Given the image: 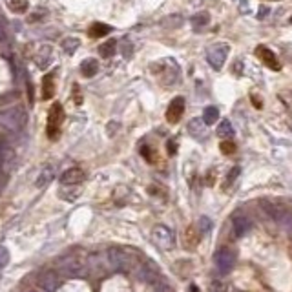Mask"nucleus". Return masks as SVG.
<instances>
[{"instance_id":"nucleus-23","label":"nucleus","mask_w":292,"mask_h":292,"mask_svg":"<svg viewBox=\"0 0 292 292\" xmlns=\"http://www.w3.org/2000/svg\"><path fill=\"white\" fill-rule=\"evenodd\" d=\"M79 48H81V41H79L77 36H68V39L62 41V50L68 55H73Z\"/></svg>"},{"instance_id":"nucleus-6","label":"nucleus","mask_w":292,"mask_h":292,"mask_svg":"<svg viewBox=\"0 0 292 292\" xmlns=\"http://www.w3.org/2000/svg\"><path fill=\"white\" fill-rule=\"evenodd\" d=\"M230 53V46L221 42V44H214L206 51V60H208L212 69H221L227 62V57Z\"/></svg>"},{"instance_id":"nucleus-33","label":"nucleus","mask_w":292,"mask_h":292,"mask_svg":"<svg viewBox=\"0 0 292 292\" xmlns=\"http://www.w3.org/2000/svg\"><path fill=\"white\" fill-rule=\"evenodd\" d=\"M152 292H173V288L170 287V285H166V283H154V288H152Z\"/></svg>"},{"instance_id":"nucleus-4","label":"nucleus","mask_w":292,"mask_h":292,"mask_svg":"<svg viewBox=\"0 0 292 292\" xmlns=\"http://www.w3.org/2000/svg\"><path fill=\"white\" fill-rule=\"evenodd\" d=\"M152 239L163 250H172L175 246V234L166 225H155L154 230H152Z\"/></svg>"},{"instance_id":"nucleus-37","label":"nucleus","mask_w":292,"mask_h":292,"mask_svg":"<svg viewBox=\"0 0 292 292\" xmlns=\"http://www.w3.org/2000/svg\"><path fill=\"white\" fill-rule=\"evenodd\" d=\"M175 152H177V144H175L173 141H168V154L173 155Z\"/></svg>"},{"instance_id":"nucleus-35","label":"nucleus","mask_w":292,"mask_h":292,"mask_svg":"<svg viewBox=\"0 0 292 292\" xmlns=\"http://www.w3.org/2000/svg\"><path fill=\"white\" fill-rule=\"evenodd\" d=\"M210 292H225V287L221 281H214L212 283V288H210Z\"/></svg>"},{"instance_id":"nucleus-15","label":"nucleus","mask_w":292,"mask_h":292,"mask_svg":"<svg viewBox=\"0 0 292 292\" xmlns=\"http://www.w3.org/2000/svg\"><path fill=\"white\" fill-rule=\"evenodd\" d=\"M57 283H59L57 274L51 272V270H44V272L39 276V287L46 292H53L55 288H57Z\"/></svg>"},{"instance_id":"nucleus-14","label":"nucleus","mask_w":292,"mask_h":292,"mask_svg":"<svg viewBox=\"0 0 292 292\" xmlns=\"http://www.w3.org/2000/svg\"><path fill=\"white\" fill-rule=\"evenodd\" d=\"M53 59H55L53 48H51V46H41L35 55V64L41 69H46L51 62H53Z\"/></svg>"},{"instance_id":"nucleus-7","label":"nucleus","mask_w":292,"mask_h":292,"mask_svg":"<svg viewBox=\"0 0 292 292\" xmlns=\"http://www.w3.org/2000/svg\"><path fill=\"white\" fill-rule=\"evenodd\" d=\"M62 121H64L62 104L55 102V104L51 106L50 114H48V137H50V139H57V137H59Z\"/></svg>"},{"instance_id":"nucleus-12","label":"nucleus","mask_w":292,"mask_h":292,"mask_svg":"<svg viewBox=\"0 0 292 292\" xmlns=\"http://www.w3.org/2000/svg\"><path fill=\"white\" fill-rule=\"evenodd\" d=\"M182 114H185V99L182 97H175V99H172V102L168 104V110H166V121L170 124L179 123Z\"/></svg>"},{"instance_id":"nucleus-16","label":"nucleus","mask_w":292,"mask_h":292,"mask_svg":"<svg viewBox=\"0 0 292 292\" xmlns=\"http://www.w3.org/2000/svg\"><path fill=\"white\" fill-rule=\"evenodd\" d=\"M199 239H201V234L196 227H188L185 230V236H182V241H185V248L188 250H194L197 245H199Z\"/></svg>"},{"instance_id":"nucleus-32","label":"nucleus","mask_w":292,"mask_h":292,"mask_svg":"<svg viewBox=\"0 0 292 292\" xmlns=\"http://www.w3.org/2000/svg\"><path fill=\"white\" fill-rule=\"evenodd\" d=\"M8 263H9V252L6 250L4 246H0V270L4 269Z\"/></svg>"},{"instance_id":"nucleus-1","label":"nucleus","mask_w":292,"mask_h":292,"mask_svg":"<svg viewBox=\"0 0 292 292\" xmlns=\"http://www.w3.org/2000/svg\"><path fill=\"white\" fill-rule=\"evenodd\" d=\"M106 254H108V261L112 265V269L121 270V272H137V269L146 260L141 252L132 248V246H110Z\"/></svg>"},{"instance_id":"nucleus-17","label":"nucleus","mask_w":292,"mask_h":292,"mask_svg":"<svg viewBox=\"0 0 292 292\" xmlns=\"http://www.w3.org/2000/svg\"><path fill=\"white\" fill-rule=\"evenodd\" d=\"M188 133H190L194 139H205L206 137V124L203 123V119H192L188 123Z\"/></svg>"},{"instance_id":"nucleus-8","label":"nucleus","mask_w":292,"mask_h":292,"mask_svg":"<svg viewBox=\"0 0 292 292\" xmlns=\"http://www.w3.org/2000/svg\"><path fill=\"white\" fill-rule=\"evenodd\" d=\"M260 205H261V208L267 212L269 217H272L274 221H278V223H281V225H287L288 219L292 217V214H288L287 210L283 208L279 203H274V201H269V199H261Z\"/></svg>"},{"instance_id":"nucleus-2","label":"nucleus","mask_w":292,"mask_h":292,"mask_svg":"<svg viewBox=\"0 0 292 292\" xmlns=\"http://www.w3.org/2000/svg\"><path fill=\"white\" fill-rule=\"evenodd\" d=\"M27 114L22 106H9L6 110H0V128H4L6 132L18 133L26 126Z\"/></svg>"},{"instance_id":"nucleus-29","label":"nucleus","mask_w":292,"mask_h":292,"mask_svg":"<svg viewBox=\"0 0 292 292\" xmlns=\"http://www.w3.org/2000/svg\"><path fill=\"white\" fill-rule=\"evenodd\" d=\"M210 228H212V221H210V217H206V215L199 217V223H197V230H199V234L210 232Z\"/></svg>"},{"instance_id":"nucleus-36","label":"nucleus","mask_w":292,"mask_h":292,"mask_svg":"<svg viewBox=\"0 0 292 292\" xmlns=\"http://www.w3.org/2000/svg\"><path fill=\"white\" fill-rule=\"evenodd\" d=\"M141 152H142V155H144V159L148 161V163H152V161H154V157H152L150 150H148L146 146H142V148H141Z\"/></svg>"},{"instance_id":"nucleus-9","label":"nucleus","mask_w":292,"mask_h":292,"mask_svg":"<svg viewBox=\"0 0 292 292\" xmlns=\"http://www.w3.org/2000/svg\"><path fill=\"white\" fill-rule=\"evenodd\" d=\"M236 263V256L230 248H219L214 254V265L221 274H228Z\"/></svg>"},{"instance_id":"nucleus-27","label":"nucleus","mask_w":292,"mask_h":292,"mask_svg":"<svg viewBox=\"0 0 292 292\" xmlns=\"http://www.w3.org/2000/svg\"><path fill=\"white\" fill-rule=\"evenodd\" d=\"M9 9L17 15H22L27 9V0H11L9 2Z\"/></svg>"},{"instance_id":"nucleus-3","label":"nucleus","mask_w":292,"mask_h":292,"mask_svg":"<svg viewBox=\"0 0 292 292\" xmlns=\"http://www.w3.org/2000/svg\"><path fill=\"white\" fill-rule=\"evenodd\" d=\"M152 71L155 73V77L159 79L163 86H173L179 81V66L175 60H159L152 66Z\"/></svg>"},{"instance_id":"nucleus-38","label":"nucleus","mask_w":292,"mask_h":292,"mask_svg":"<svg viewBox=\"0 0 292 292\" xmlns=\"http://www.w3.org/2000/svg\"><path fill=\"white\" fill-rule=\"evenodd\" d=\"M190 292H199V288H197L196 285H192V287H190Z\"/></svg>"},{"instance_id":"nucleus-31","label":"nucleus","mask_w":292,"mask_h":292,"mask_svg":"<svg viewBox=\"0 0 292 292\" xmlns=\"http://www.w3.org/2000/svg\"><path fill=\"white\" fill-rule=\"evenodd\" d=\"M237 175H239V166H234V168L228 172L227 179H225V187H230V185L237 179Z\"/></svg>"},{"instance_id":"nucleus-18","label":"nucleus","mask_w":292,"mask_h":292,"mask_svg":"<svg viewBox=\"0 0 292 292\" xmlns=\"http://www.w3.org/2000/svg\"><path fill=\"white\" fill-rule=\"evenodd\" d=\"M53 177H55V168L51 166V164H46L44 168L39 172V175H36L35 187H39V188L48 187V185L53 181Z\"/></svg>"},{"instance_id":"nucleus-24","label":"nucleus","mask_w":292,"mask_h":292,"mask_svg":"<svg viewBox=\"0 0 292 292\" xmlns=\"http://www.w3.org/2000/svg\"><path fill=\"white\" fill-rule=\"evenodd\" d=\"M217 135L221 137V139H230V137L234 135V128L232 124H230V121H221L217 126Z\"/></svg>"},{"instance_id":"nucleus-11","label":"nucleus","mask_w":292,"mask_h":292,"mask_svg":"<svg viewBox=\"0 0 292 292\" xmlns=\"http://www.w3.org/2000/svg\"><path fill=\"white\" fill-rule=\"evenodd\" d=\"M256 57H258V59L267 66V68L274 69V71H278V69L281 68L278 62V57H276L274 51L269 50L267 46H258V48H256Z\"/></svg>"},{"instance_id":"nucleus-13","label":"nucleus","mask_w":292,"mask_h":292,"mask_svg":"<svg viewBox=\"0 0 292 292\" xmlns=\"http://www.w3.org/2000/svg\"><path fill=\"white\" fill-rule=\"evenodd\" d=\"M86 179V173L81 168H69L60 175V185L62 187H77Z\"/></svg>"},{"instance_id":"nucleus-10","label":"nucleus","mask_w":292,"mask_h":292,"mask_svg":"<svg viewBox=\"0 0 292 292\" xmlns=\"http://www.w3.org/2000/svg\"><path fill=\"white\" fill-rule=\"evenodd\" d=\"M250 228H252V221L245 212L239 210V212H236V214L232 215V232L236 237L246 236V234L250 232Z\"/></svg>"},{"instance_id":"nucleus-34","label":"nucleus","mask_w":292,"mask_h":292,"mask_svg":"<svg viewBox=\"0 0 292 292\" xmlns=\"http://www.w3.org/2000/svg\"><path fill=\"white\" fill-rule=\"evenodd\" d=\"M123 55L126 57V59H130V57L133 55L132 44H130V42H124V44H123Z\"/></svg>"},{"instance_id":"nucleus-40","label":"nucleus","mask_w":292,"mask_h":292,"mask_svg":"<svg viewBox=\"0 0 292 292\" xmlns=\"http://www.w3.org/2000/svg\"><path fill=\"white\" fill-rule=\"evenodd\" d=\"M290 24H292V17H290Z\"/></svg>"},{"instance_id":"nucleus-19","label":"nucleus","mask_w":292,"mask_h":292,"mask_svg":"<svg viewBox=\"0 0 292 292\" xmlns=\"http://www.w3.org/2000/svg\"><path fill=\"white\" fill-rule=\"evenodd\" d=\"M97 71H99V62H97L95 59L82 60V64H81V73L84 75V77H86V79L95 77Z\"/></svg>"},{"instance_id":"nucleus-28","label":"nucleus","mask_w":292,"mask_h":292,"mask_svg":"<svg viewBox=\"0 0 292 292\" xmlns=\"http://www.w3.org/2000/svg\"><path fill=\"white\" fill-rule=\"evenodd\" d=\"M182 24V18L179 15H172V17H166L163 20V26L164 27H179Z\"/></svg>"},{"instance_id":"nucleus-25","label":"nucleus","mask_w":292,"mask_h":292,"mask_svg":"<svg viewBox=\"0 0 292 292\" xmlns=\"http://www.w3.org/2000/svg\"><path fill=\"white\" fill-rule=\"evenodd\" d=\"M208 22H210V15L206 13V11H201V13H197V15H194V17H192V26L196 27V29L205 27Z\"/></svg>"},{"instance_id":"nucleus-20","label":"nucleus","mask_w":292,"mask_h":292,"mask_svg":"<svg viewBox=\"0 0 292 292\" xmlns=\"http://www.w3.org/2000/svg\"><path fill=\"white\" fill-rule=\"evenodd\" d=\"M88 33H90L91 39H100V36H104V35H108V33H112V27H110L108 24L93 22L90 26V29H88Z\"/></svg>"},{"instance_id":"nucleus-30","label":"nucleus","mask_w":292,"mask_h":292,"mask_svg":"<svg viewBox=\"0 0 292 292\" xmlns=\"http://www.w3.org/2000/svg\"><path fill=\"white\" fill-rule=\"evenodd\" d=\"M219 148H221V152H223L225 155H232L234 152H236V144H234V141H228V139H225V141L219 144Z\"/></svg>"},{"instance_id":"nucleus-5","label":"nucleus","mask_w":292,"mask_h":292,"mask_svg":"<svg viewBox=\"0 0 292 292\" xmlns=\"http://www.w3.org/2000/svg\"><path fill=\"white\" fill-rule=\"evenodd\" d=\"M60 270L64 274H68V276H73V278H77V276H82V274H86L88 270V265H86V260L81 258V256H68V258H62L59 263Z\"/></svg>"},{"instance_id":"nucleus-26","label":"nucleus","mask_w":292,"mask_h":292,"mask_svg":"<svg viewBox=\"0 0 292 292\" xmlns=\"http://www.w3.org/2000/svg\"><path fill=\"white\" fill-rule=\"evenodd\" d=\"M115 46H117V42H115V41L104 42V44L99 48V55L102 57V59H110V57L115 53Z\"/></svg>"},{"instance_id":"nucleus-21","label":"nucleus","mask_w":292,"mask_h":292,"mask_svg":"<svg viewBox=\"0 0 292 292\" xmlns=\"http://www.w3.org/2000/svg\"><path fill=\"white\" fill-rule=\"evenodd\" d=\"M55 93V81H53V75H46L42 79V99L44 100H50Z\"/></svg>"},{"instance_id":"nucleus-22","label":"nucleus","mask_w":292,"mask_h":292,"mask_svg":"<svg viewBox=\"0 0 292 292\" xmlns=\"http://www.w3.org/2000/svg\"><path fill=\"white\" fill-rule=\"evenodd\" d=\"M215 121H219V110L215 108V106H206L205 112H203V123H205L206 126H210V124H214Z\"/></svg>"},{"instance_id":"nucleus-39","label":"nucleus","mask_w":292,"mask_h":292,"mask_svg":"<svg viewBox=\"0 0 292 292\" xmlns=\"http://www.w3.org/2000/svg\"><path fill=\"white\" fill-rule=\"evenodd\" d=\"M31 292H42V290H31Z\"/></svg>"}]
</instances>
